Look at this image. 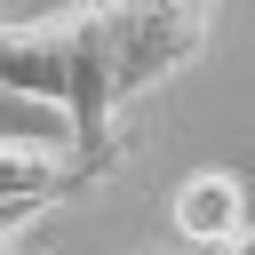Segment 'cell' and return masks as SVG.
Returning <instances> with one entry per match:
<instances>
[{
  "label": "cell",
  "instance_id": "obj_1",
  "mask_svg": "<svg viewBox=\"0 0 255 255\" xmlns=\"http://www.w3.org/2000/svg\"><path fill=\"white\" fill-rule=\"evenodd\" d=\"M80 8L104 48L120 112L151 96L159 80H175L183 64H199V48L215 40V0H80Z\"/></svg>",
  "mask_w": 255,
  "mask_h": 255
},
{
  "label": "cell",
  "instance_id": "obj_2",
  "mask_svg": "<svg viewBox=\"0 0 255 255\" xmlns=\"http://www.w3.org/2000/svg\"><path fill=\"white\" fill-rule=\"evenodd\" d=\"M72 40H80V0L24 16V24H0V88L72 112Z\"/></svg>",
  "mask_w": 255,
  "mask_h": 255
},
{
  "label": "cell",
  "instance_id": "obj_3",
  "mask_svg": "<svg viewBox=\"0 0 255 255\" xmlns=\"http://www.w3.org/2000/svg\"><path fill=\"white\" fill-rule=\"evenodd\" d=\"M167 223H175L183 247H223L231 231H247V183H239L231 167H199V175L175 183Z\"/></svg>",
  "mask_w": 255,
  "mask_h": 255
},
{
  "label": "cell",
  "instance_id": "obj_4",
  "mask_svg": "<svg viewBox=\"0 0 255 255\" xmlns=\"http://www.w3.org/2000/svg\"><path fill=\"white\" fill-rule=\"evenodd\" d=\"M80 183H96L80 167V151H64L48 135H0V199H64Z\"/></svg>",
  "mask_w": 255,
  "mask_h": 255
},
{
  "label": "cell",
  "instance_id": "obj_5",
  "mask_svg": "<svg viewBox=\"0 0 255 255\" xmlns=\"http://www.w3.org/2000/svg\"><path fill=\"white\" fill-rule=\"evenodd\" d=\"M40 207H48V199H0V239H16V231L40 215Z\"/></svg>",
  "mask_w": 255,
  "mask_h": 255
},
{
  "label": "cell",
  "instance_id": "obj_6",
  "mask_svg": "<svg viewBox=\"0 0 255 255\" xmlns=\"http://www.w3.org/2000/svg\"><path fill=\"white\" fill-rule=\"evenodd\" d=\"M207 255H255V223H247V231H231V239H223V247H207Z\"/></svg>",
  "mask_w": 255,
  "mask_h": 255
},
{
  "label": "cell",
  "instance_id": "obj_7",
  "mask_svg": "<svg viewBox=\"0 0 255 255\" xmlns=\"http://www.w3.org/2000/svg\"><path fill=\"white\" fill-rule=\"evenodd\" d=\"M0 255H32V247H24V231H16V239H0Z\"/></svg>",
  "mask_w": 255,
  "mask_h": 255
},
{
  "label": "cell",
  "instance_id": "obj_8",
  "mask_svg": "<svg viewBox=\"0 0 255 255\" xmlns=\"http://www.w3.org/2000/svg\"><path fill=\"white\" fill-rule=\"evenodd\" d=\"M143 255H167V247H143Z\"/></svg>",
  "mask_w": 255,
  "mask_h": 255
}]
</instances>
